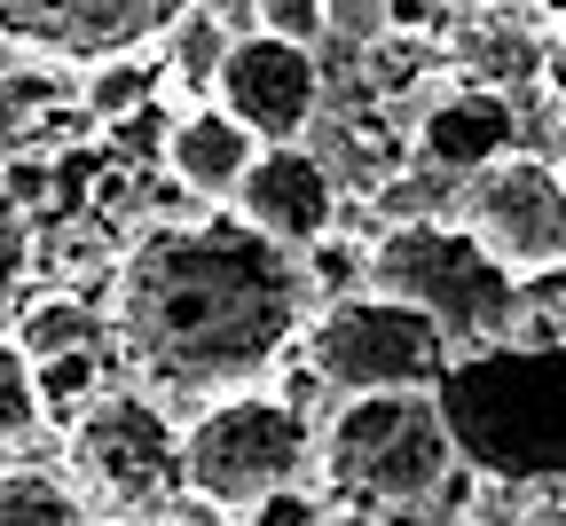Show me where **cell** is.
Masks as SVG:
<instances>
[{
  "instance_id": "1",
  "label": "cell",
  "mask_w": 566,
  "mask_h": 526,
  "mask_svg": "<svg viewBox=\"0 0 566 526\" xmlns=\"http://www.w3.org/2000/svg\"><path fill=\"white\" fill-rule=\"evenodd\" d=\"M103 323H118L158 401H212L260 386L300 338L307 275L300 252L260 236L244 212H189L118 244Z\"/></svg>"
},
{
  "instance_id": "2",
  "label": "cell",
  "mask_w": 566,
  "mask_h": 526,
  "mask_svg": "<svg viewBox=\"0 0 566 526\" xmlns=\"http://www.w3.org/2000/svg\"><path fill=\"white\" fill-rule=\"evenodd\" d=\"M433 409L464 472L495 487L566 480V338H488L449 354V369L433 378Z\"/></svg>"
},
{
  "instance_id": "3",
  "label": "cell",
  "mask_w": 566,
  "mask_h": 526,
  "mask_svg": "<svg viewBox=\"0 0 566 526\" xmlns=\"http://www.w3.org/2000/svg\"><path fill=\"white\" fill-rule=\"evenodd\" d=\"M449 472H457V448H449V424L433 409V386L346 393L323 424V480L354 518L424 511Z\"/></svg>"
},
{
  "instance_id": "4",
  "label": "cell",
  "mask_w": 566,
  "mask_h": 526,
  "mask_svg": "<svg viewBox=\"0 0 566 526\" xmlns=\"http://www.w3.org/2000/svg\"><path fill=\"white\" fill-rule=\"evenodd\" d=\"M363 291H386L401 307H417L424 323H441V338L457 354L504 338L512 307H520V275L495 267L464 220H401V229H378L370 252H363Z\"/></svg>"
},
{
  "instance_id": "5",
  "label": "cell",
  "mask_w": 566,
  "mask_h": 526,
  "mask_svg": "<svg viewBox=\"0 0 566 526\" xmlns=\"http://www.w3.org/2000/svg\"><path fill=\"white\" fill-rule=\"evenodd\" d=\"M307 456H315V432L283 393H260V386L212 393L181 432V495H205L212 511H252L275 487H300Z\"/></svg>"
},
{
  "instance_id": "6",
  "label": "cell",
  "mask_w": 566,
  "mask_h": 526,
  "mask_svg": "<svg viewBox=\"0 0 566 526\" xmlns=\"http://www.w3.org/2000/svg\"><path fill=\"white\" fill-rule=\"evenodd\" d=\"M449 338L441 323H424L417 307L386 291H338L323 298V323L307 338V369L346 401V393H409V386H433L449 369Z\"/></svg>"
},
{
  "instance_id": "7",
  "label": "cell",
  "mask_w": 566,
  "mask_h": 526,
  "mask_svg": "<svg viewBox=\"0 0 566 526\" xmlns=\"http://www.w3.org/2000/svg\"><path fill=\"white\" fill-rule=\"evenodd\" d=\"M71 456L80 472L118 503L158 518L181 495V424L166 417L158 393H134V386H103L80 417H71Z\"/></svg>"
},
{
  "instance_id": "8",
  "label": "cell",
  "mask_w": 566,
  "mask_h": 526,
  "mask_svg": "<svg viewBox=\"0 0 566 526\" xmlns=\"http://www.w3.org/2000/svg\"><path fill=\"white\" fill-rule=\"evenodd\" d=\"M457 220L512 275L566 267V173L543 166L535 149H504L480 173H464L457 181Z\"/></svg>"
},
{
  "instance_id": "9",
  "label": "cell",
  "mask_w": 566,
  "mask_h": 526,
  "mask_svg": "<svg viewBox=\"0 0 566 526\" xmlns=\"http://www.w3.org/2000/svg\"><path fill=\"white\" fill-rule=\"evenodd\" d=\"M212 103H221L260 149L268 141H300L307 118L323 111V55L275 40V32H237L221 71H212Z\"/></svg>"
},
{
  "instance_id": "10",
  "label": "cell",
  "mask_w": 566,
  "mask_h": 526,
  "mask_svg": "<svg viewBox=\"0 0 566 526\" xmlns=\"http://www.w3.org/2000/svg\"><path fill=\"white\" fill-rule=\"evenodd\" d=\"M181 9V0H0V40L17 55H111V48H142L158 40V24Z\"/></svg>"
},
{
  "instance_id": "11",
  "label": "cell",
  "mask_w": 566,
  "mask_h": 526,
  "mask_svg": "<svg viewBox=\"0 0 566 526\" xmlns=\"http://www.w3.org/2000/svg\"><path fill=\"white\" fill-rule=\"evenodd\" d=\"M229 212H244L260 236H275L283 252H307L315 236H331V220H338V189L331 173L315 166V149L307 141H268L260 158L244 166Z\"/></svg>"
},
{
  "instance_id": "12",
  "label": "cell",
  "mask_w": 566,
  "mask_h": 526,
  "mask_svg": "<svg viewBox=\"0 0 566 526\" xmlns=\"http://www.w3.org/2000/svg\"><path fill=\"white\" fill-rule=\"evenodd\" d=\"M409 149L424 166H441V173L464 181L488 158L520 149V111H512V95H495V87H441L433 103L409 118Z\"/></svg>"
},
{
  "instance_id": "13",
  "label": "cell",
  "mask_w": 566,
  "mask_h": 526,
  "mask_svg": "<svg viewBox=\"0 0 566 526\" xmlns=\"http://www.w3.org/2000/svg\"><path fill=\"white\" fill-rule=\"evenodd\" d=\"M252 158H260V141H252L221 103H197V111H181V118L166 126L158 173H166V181H181L197 204H229Z\"/></svg>"
},
{
  "instance_id": "14",
  "label": "cell",
  "mask_w": 566,
  "mask_h": 526,
  "mask_svg": "<svg viewBox=\"0 0 566 526\" xmlns=\"http://www.w3.org/2000/svg\"><path fill=\"white\" fill-rule=\"evenodd\" d=\"M150 95H158V55H150V40H142V48H111V55H87L80 71H71V103L95 118V134H103L111 118H126L134 103H150Z\"/></svg>"
},
{
  "instance_id": "15",
  "label": "cell",
  "mask_w": 566,
  "mask_h": 526,
  "mask_svg": "<svg viewBox=\"0 0 566 526\" xmlns=\"http://www.w3.org/2000/svg\"><path fill=\"white\" fill-rule=\"evenodd\" d=\"M95 338H103V307H95V291H80V283L32 298L24 323H17L24 361H48V354H63V346H95Z\"/></svg>"
},
{
  "instance_id": "16",
  "label": "cell",
  "mask_w": 566,
  "mask_h": 526,
  "mask_svg": "<svg viewBox=\"0 0 566 526\" xmlns=\"http://www.w3.org/2000/svg\"><path fill=\"white\" fill-rule=\"evenodd\" d=\"M103 386H111L103 346H63V354L32 361V393H40V417H48V424H71V417H80Z\"/></svg>"
},
{
  "instance_id": "17",
  "label": "cell",
  "mask_w": 566,
  "mask_h": 526,
  "mask_svg": "<svg viewBox=\"0 0 566 526\" xmlns=\"http://www.w3.org/2000/svg\"><path fill=\"white\" fill-rule=\"evenodd\" d=\"M0 526H80V495L55 472L0 464Z\"/></svg>"
},
{
  "instance_id": "18",
  "label": "cell",
  "mask_w": 566,
  "mask_h": 526,
  "mask_svg": "<svg viewBox=\"0 0 566 526\" xmlns=\"http://www.w3.org/2000/svg\"><path fill=\"white\" fill-rule=\"evenodd\" d=\"M40 393H32V361H24V346L17 338H0V448H24V440H40Z\"/></svg>"
},
{
  "instance_id": "19",
  "label": "cell",
  "mask_w": 566,
  "mask_h": 526,
  "mask_svg": "<svg viewBox=\"0 0 566 526\" xmlns=\"http://www.w3.org/2000/svg\"><path fill=\"white\" fill-rule=\"evenodd\" d=\"M166 126H174V111L150 95V103H134L126 118H111L95 141H103V158H111V166H158V149H166Z\"/></svg>"
},
{
  "instance_id": "20",
  "label": "cell",
  "mask_w": 566,
  "mask_h": 526,
  "mask_svg": "<svg viewBox=\"0 0 566 526\" xmlns=\"http://www.w3.org/2000/svg\"><path fill=\"white\" fill-rule=\"evenodd\" d=\"M386 40V0H323V48L363 55Z\"/></svg>"
},
{
  "instance_id": "21",
  "label": "cell",
  "mask_w": 566,
  "mask_h": 526,
  "mask_svg": "<svg viewBox=\"0 0 566 526\" xmlns=\"http://www.w3.org/2000/svg\"><path fill=\"white\" fill-rule=\"evenodd\" d=\"M24 275H32V220H24V212H9V197H0V315L17 307Z\"/></svg>"
},
{
  "instance_id": "22",
  "label": "cell",
  "mask_w": 566,
  "mask_h": 526,
  "mask_svg": "<svg viewBox=\"0 0 566 526\" xmlns=\"http://www.w3.org/2000/svg\"><path fill=\"white\" fill-rule=\"evenodd\" d=\"M252 32H275L292 48H323V0H260V24Z\"/></svg>"
},
{
  "instance_id": "23",
  "label": "cell",
  "mask_w": 566,
  "mask_h": 526,
  "mask_svg": "<svg viewBox=\"0 0 566 526\" xmlns=\"http://www.w3.org/2000/svg\"><path fill=\"white\" fill-rule=\"evenodd\" d=\"M244 518H252V526H323V503L300 495V487H275V495H260Z\"/></svg>"
},
{
  "instance_id": "24",
  "label": "cell",
  "mask_w": 566,
  "mask_h": 526,
  "mask_svg": "<svg viewBox=\"0 0 566 526\" xmlns=\"http://www.w3.org/2000/svg\"><path fill=\"white\" fill-rule=\"evenodd\" d=\"M433 24H449L441 0H386V32H433Z\"/></svg>"
},
{
  "instance_id": "25",
  "label": "cell",
  "mask_w": 566,
  "mask_h": 526,
  "mask_svg": "<svg viewBox=\"0 0 566 526\" xmlns=\"http://www.w3.org/2000/svg\"><path fill=\"white\" fill-rule=\"evenodd\" d=\"M197 9H205V17H212V24H221V32H229V40H237V32H252V24H260V0H197Z\"/></svg>"
},
{
  "instance_id": "26",
  "label": "cell",
  "mask_w": 566,
  "mask_h": 526,
  "mask_svg": "<svg viewBox=\"0 0 566 526\" xmlns=\"http://www.w3.org/2000/svg\"><path fill=\"white\" fill-rule=\"evenodd\" d=\"M535 158H543V166H558V173H566V95H558V103H551V111H543V149H535Z\"/></svg>"
},
{
  "instance_id": "27",
  "label": "cell",
  "mask_w": 566,
  "mask_h": 526,
  "mask_svg": "<svg viewBox=\"0 0 566 526\" xmlns=\"http://www.w3.org/2000/svg\"><path fill=\"white\" fill-rule=\"evenodd\" d=\"M80 526H166V518H142V511H118V518H80Z\"/></svg>"
},
{
  "instance_id": "28",
  "label": "cell",
  "mask_w": 566,
  "mask_h": 526,
  "mask_svg": "<svg viewBox=\"0 0 566 526\" xmlns=\"http://www.w3.org/2000/svg\"><path fill=\"white\" fill-rule=\"evenodd\" d=\"M472 9H495V0H441V17H472Z\"/></svg>"
},
{
  "instance_id": "29",
  "label": "cell",
  "mask_w": 566,
  "mask_h": 526,
  "mask_svg": "<svg viewBox=\"0 0 566 526\" xmlns=\"http://www.w3.org/2000/svg\"><path fill=\"white\" fill-rule=\"evenodd\" d=\"M449 526H472V518H449Z\"/></svg>"
}]
</instances>
